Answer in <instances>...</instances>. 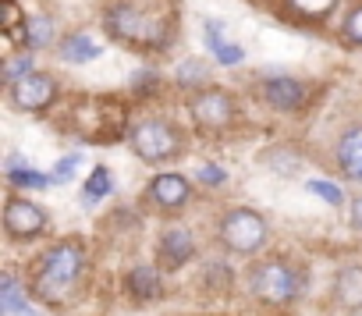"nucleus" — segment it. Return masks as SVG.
<instances>
[{"label": "nucleus", "instance_id": "f257e3e1", "mask_svg": "<svg viewBox=\"0 0 362 316\" xmlns=\"http://www.w3.org/2000/svg\"><path fill=\"white\" fill-rule=\"evenodd\" d=\"M89 263V252L78 238H64L54 249L43 252V259L36 263V277H33V295H40L43 302H61L82 277Z\"/></svg>", "mask_w": 362, "mask_h": 316}, {"label": "nucleus", "instance_id": "f03ea898", "mask_svg": "<svg viewBox=\"0 0 362 316\" xmlns=\"http://www.w3.org/2000/svg\"><path fill=\"white\" fill-rule=\"evenodd\" d=\"M128 146L146 164H167V160H174V156H181L185 135H181L177 124L167 121V117H142V121L132 124Z\"/></svg>", "mask_w": 362, "mask_h": 316}, {"label": "nucleus", "instance_id": "7ed1b4c3", "mask_svg": "<svg viewBox=\"0 0 362 316\" xmlns=\"http://www.w3.org/2000/svg\"><path fill=\"white\" fill-rule=\"evenodd\" d=\"M305 274L291 267L288 259H263L249 270V291L263 305H291L302 295Z\"/></svg>", "mask_w": 362, "mask_h": 316}, {"label": "nucleus", "instance_id": "20e7f679", "mask_svg": "<svg viewBox=\"0 0 362 316\" xmlns=\"http://www.w3.org/2000/svg\"><path fill=\"white\" fill-rule=\"evenodd\" d=\"M217 238H221V245H224L228 252H235V256H252V252H259V249L267 245L270 224H267L263 213H256V210H249V206H235V210H228V213L221 217Z\"/></svg>", "mask_w": 362, "mask_h": 316}, {"label": "nucleus", "instance_id": "39448f33", "mask_svg": "<svg viewBox=\"0 0 362 316\" xmlns=\"http://www.w3.org/2000/svg\"><path fill=\"white\" fill-rule=\"evenodd\" d=\"M103 25H107V33H110L114 40H121V43H128V47H149V40H163V33H153L149 18H146L139 8H132V4H114V8H107Z\"/></svg>", "mask_w": 362, "mask_h": 316}, {"label": "nucleus", "instance_id": "423d86ee", "mask_svg": "<svg viewBox=\"0 0 362 316\" xmlns=\"http://www.w3.org/2000/svg\"><path fill=\"white\" fill-rule=\"evenodd\" d=\"M189 114L203 131H224L235 121V96L228 89H203L189 100Z\"/></svg>", "mask_w": 362, "mask_h": 316}, {"label": "nucleus", "instance_id": "0eeeda50", "mask_svg": "<svg viewBox=\"0 0 362 316\" xmlns=\"http://www.w3.org/2000/svg\"><path fill=\"white\" fill-rule=\"evenodd\" d=\"M43 228H47L43 206H36V203H29V199H18V196L8 199V206H4V231H8L15 242L36 238Z\"/></svg>", "mask_w": 362, "mask_h": 316}, {"label": "nucleus", "instance_id": "6e6552de", "mask_svg": "<svg viewBox=\"0 0 362 316\" xmlns=\"http://www.w3.org/2000/svg\"><path fill=\"white\" fill-rule=\"evenodd\" d=\"M54 100H57V78H50V75L33 71L29 78L11 86V103L18 110H33L36 114V110H47Z\"/></svg>", "mask_w": 362, "mask_h": 316}, {"label": "nucleus", "instance_id": "1a4fd4ad", "mask_svg": "<svg viewBox=\"0 0 362 316\" xmlns=\"http://www.w3.org/2000/svg\"><path fill=\"white\" fill-rule=\"evenodd\" d=\"M259 93H263V103H267V107L284 110V114L305 107V100H309V89H305L298 78H288V75H274V78H267Z\"/></svg>", "mask_w": 362, "mask_h": 316}, {"label": "nucleus", "instance_id": "9d476101", "mask_svg": "<svg viewBox=\"0 0 362 316\" xmlns=\"http://www.w3.org/2000/svg\"><path fill=\"white\" fill-rule=\"evenodd\" d=\"M149 199L160 210H181L192 199V185H189L185 175H156L149 182Z\"/></svg>", "mask_w": 362, "mask_h": 316}, {"label": "nucleus", "instance_id": "9b49d317", "mask_svg": "<svg viewBox=\"0 0 362 316\" xmlns=\"http://www.w3.org/2000/svg\"><path fill=\"white\" fill-rule=\"evenodd\" d=\"M337 168L341 175H348L351 182H362V124H351L341 139H337Z\"/></svg>", "mask_w": 362, "mask_h": 316}, {"label": "nucleus", "instance_id": "f8f14e48", "mask_svg": "<svg viewBox=\"0 0 362 316\" xmlns=\"http://www.w3.org/2000/svg\"><path fill=\"white\" fill-rule=\"evenodd\" d=\"M192 252H196L192 231H185V228H167V231L160 235V259H163L170 270H177L181 263H189Z\"/></svg>", "mask_w": 362, "mask_h": 316}, {"label": "nucleus", "instance_id": "ddd939ff", "mask_svg": "<svg viewBox=\"0 0 362 316\" xmlns=\"http://www.w3.org/2000/svg\"><path fill=\"white\" fill-rule=\"evenodd\" d=\"M334 302L341 309H362V263H348L334 274Z\"/></svg>", "mask_w": 362, "mask_h": 316}, {"label": "nucleus", "instance_id": "4468645a", "mask_svg": "<svg viewBox=\"0 0 362 316\" xmlns=\"http://www.w3.org/2000/svg\"><path fill=\"white\" fill-rule=\"evenodd\" d=\"M128 291H132L135 298H160V295H163V281H160L156 267H149V263L132 267V274H128Z\"/></svg>", "mask_w": 362, "mask_h": 316}, {"label": "nucleus", "instance_id": "2eb2a0df", "mask_svg": "<svg viewBox=\"0 0 362 316\" xmlns=\"http://www.w3.org/2000/svg\"><path fill=\"white\" fill-rule=\"evenodd\" d=\"M54 40V18L50 15H29L22 25V47L25 50H40Z\"/></svg>", "mask_w": 362, "mask_h": 316}, {"label": "nucleus", "instance_id": "dca6fc26", "mask_svg": "<svg viewBox=\"0 0 362 316\" xmlns=\"http://www.w3.org/2000/svg\"><path fill=\"white\" fill-rule=\"evenodd\" d=\"M0 312L4 316H18L22 309H29V302H25V295H22V288H18V281L11 277V274H4V281H0Z\"/></svg>", "mask_w": 362, "mask_h": 316}, {"label": "nucleus", "instance_id": "f3484780", "mask_svg": "<svg viewBox=\"0 0 362 316\" xmlns=\"http://www.w3.org/2000/svg\"><path fill=\"white\" fill-rule=\"evenodd\" d=\"M103 50L89 40V36H68L64 43H61V57L64 61H96Z\"/></svg>", "mask_w": 362, "mask_h": 316}, {"label": "nucleus", "instance_id": "a211bd4d", "mask_svg": "<svg viewBox=\"0 0 362 316\" xmlns=\"http://www.w3.org/2000/svg\"><path fill=\"white\" fill-rule=\"evenodd\" d=\"M110 189H114L110 171H107V168H93V175H89V182H86V189H82V203H100Z\"/></svg>", "mask_w": 362, "mask_h": 316}, {"label": "nucleus", "instance_id": "6ab92c4d", "mask_svg": "<svg viewBox=\"0 0 362 316\" xmlns=\"http://www.w3.org/2000/svg\"><path fill=\"white\" fill-rule=\"evenodd\" d=\"M29 75H33V54H29V50L11 54V57L4 61V82H8V86H15V82H22V78H29Z\"/></svg>", "mask_w": 362, "mask_h": 316}, {"label": "nucleus", "instance_id": "aec40b11", "mask_svg": "<svg viewBox=\"0 0 362 316\" xmlns=\"http://www.w3.org/2000/svg\"><path fill=\"white\" fill-rule=\"evenodd\" d=\"M210 78V71H206V64L203 61H185L177 68V86H185V89H196L199 93V86Z\"/></svg>", "mask_w": 362, "mask_h": 316}, {"label": "nucleus", "instance_id": "412c9836", "mask_svg": "<svg viewBox=\"0 0 362 316\" xmlns=\"http://www.w3.org/2000/svg\"><path fill=\"white\" fill-rule=\"evenodd\" d=\"M8 182L18 185V189H43V185H50V178L40 175V171H33V168H11L8 171Z\"/></svg>", "mask_w": 362, "mask_h": 316}, {"label": "nucleus", "instance_id": "4be33fe9", "mask_svg": "<svg viewBox=\"0 0 362 316\" xmlns=\"http://www.w3.org/2000/svg\"><path fill=\"white\" fill-rule=\"evenodd\" d=\"M305 189H309V192H316V196H323V199H327V203H334V206H341V203H344L341 189H337V185H330V182H320V178H316V182H305Z\"/></svg>", "mask_w": 362, "mask_h": 316}, {"label": "nucleus", "instance_id": "5701e85b", "mask_svg": "<svg viewBox=\"0 0 362 316\" xmlns=\"http://www.w3.org/2000/svg\"><path fill=\"white\" fill-rule=\"evenodd\" d=\"M341 29H344V40L362 43V4L348 11V18H344V25H341Z\"/></svg>", "mask_w": 362, "mask_h": 316}, {"label": "nucleus", "instance_id": "b1692460", "mask_svg": "<svg viewBox=\"0 0 362 316\" xmlns=\"http://www.w3.org/2000/svg\"><path fill=\"white\" fill-rule=\"evenodd\" d=\"M199 182H203V185H210V189H217V185H224V182H228V171H224V168H217V164H203V168H199Z\"/></svg>", "mask_w": 362, "mask_h": 316}, {"label": "nucleus", "instance_id": "393cba45", "mask_svg": "<svg viewBox=\"0 0 362 316\" xmlns=\"http://www.w3.org/2000/svg\"><path fill=\"white\" fill-rule=\"evenodd\" d=\"M0 8H4V33H15V25L22 22V11H18V4H15V0H4Z\"/></svg>", "mask_w": 362, "mask_h": 316}, {"label": "nucleus", "instance_id": "a878e982", "mask_svg": "<svg viewBox=\"0 0 362 316\" xmlns=\"http://www.w3.org/2000/svg\"><path fill=\"white\" fill-rule=\"evenodd\" d=\"M75 168H78V156H64V160L54 168V182H57V185H61V182H68Z\"/></svg>", "mask_w": 362, "mask_h": 316}, {"label": "nucleus", "instance_id": "bb28decb", "mask_svg": "<svg viewBox=\"0 0 362 316\" xmlns=\"http://www.w3.org/2000/svg\"><path fill=\"white\" fill-rule=\"evenodd\" d=\"M348 206H351V210H348V221H351V228L362 235V192H358V196H355Z\"/></svg>", "mask_w": 362, "mask_h": 316}, {"label": "nucleus", "instance_id": "cd10ccee", "mask_svg": "<svg viewBox=\"0 0 362 316\" xmlns=\"http://www.w3.org/2000/svg\"><path fill=\"white\" fill-rule=\"evenodd\" d=\"M217 61H221V64H238V61H242V50L228 43V47H221V50H217Z\"/></svg>", "mask_w": 362, "mask_h": 316}, {"label": "nucleus", "instance_id": "c85d7f7f", "mask_svg": "<svg viewBox=\"0 0 362 316\" xmlns=\"http://www.w3.org/2000/svg\"><path fill=\"white\" fill-rule=\"evenodd\" d=\"M18 316H43V312H36V309H22Z\"/></svg>", "mask_w": 362, "mask_h": 316}]
</instances>
